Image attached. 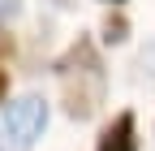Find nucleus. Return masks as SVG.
Listing matches in <instances>:
<instances>
[{
	"instance_id": "obj_3",
	"label": "nucleus",
	"mask_w": 155,
	"mask_h": 151,
	"mask_svg": "<svg viewBox=\"0 0 155 151\" xmlns=\"http://www.w3.org/2000/svg\"><path fill=\"white\" fill-rule=\"evenodd\" d=\"M95 151H138V125H134V112H116L104 125Z\"/></svg>"
},
{
	"instance_id": "obj_7",
	"label": "nucleus",
	"mask_w": 155,
	"mask_h": 151,
	"mask_svg": "<svg viewBox=\"0 0 155 151\" xmlns=\"http://www.w3.org/2000/svg\"><path fill=\"white\" fill-rule=\"evenodd\" d=\"M0 151H5V134H0Z\"/></svg>"
},
{
	"instance_id": "obj_4",
	"label": "nucleus",
	"mask_w": 155,
	"mask_h": 151,
	"mask_svg": "<svg viewBox=\"0 0 155 151\" xmlns=\"http://www.w3.org/2000/svg\"><path fill=\"white\" fill-rule=\"evenodd\" d=\"M125 39H129V17L121 9H112L104 17V43H125Z\"/></svg>"
},
{
	"instance_id": "obj_1",
	"label": "nucleus",
	"mask_w": 155,
	"mask_h": 151,
	"mask_svg": "<svg viewBox=\"0 0 155 151\" xmlns=\"http://www.w3.org/2000/svg\"><path fill=\"white\" fill-rule=\"evenodd\" d=\"M56 73L65 82V112L73 121H91L104 104V91H108V78H104V61L95 43L86 35H78L69 43V52L56 61Z\"/></svg>"
},
{
	"instance_id": "obj_5",
	"label": "nucleus",
	"mask_w": 155,
	"mask_h": 151,
	"mask_svg": "<svg viewBox=\"0 0 155 151\" xmlns=\"http://www.w3.org/2000/svg\"><path fill=\"white\" fill-rule=\"evenodd\" d=\"M17 13H22V0H0V26H5V22H13Z\"/></svg>"
},
{
	"instance_id": "obj_8",
	"label": "nucleus",
	"mask_w": 155,
	"mask_h": 151,
	"mask_svg": "<svg viewBox=\"0 0 155 151\" xmlns=\"http://www.w3.org/2000/svg\"><path fill=\"white\" fill-rule=\"evenodd\" d=\"M112 5H121V0H112Z\"/></svg>"
},
{
	"instance_id": "obj_6",
	"label": "nucleus",
	"mask_w": 155,
	"mask_h": 151,
	"mask_svg": "<svg viewBox=\"0 0 155 151\" xmlns=\"http://www.w3.org/2000/svg\"><path fill=\"white\" fill-rule=\"evenodd\" d=\"M5 91H9V73L0 69V99H5Z\"/></svg>"
},
{
	"instance_id": "obj_2",
	"label": "nucleus",
	"mask_w": 155,
	"mask_h": 151,
	"mask_svg": "<svg viewBox=\"0 0 155 151\" xmlns=\"http://www.w3.org/2000/svg\"><path fill=\"white\" fill-rule=\"evenodd\" d=\"M43 125H48V99L43 95H22V99H13L9 112H5V134L17 143V147H30L39 134H43Z\"/></svg>"
}]
</instances>
